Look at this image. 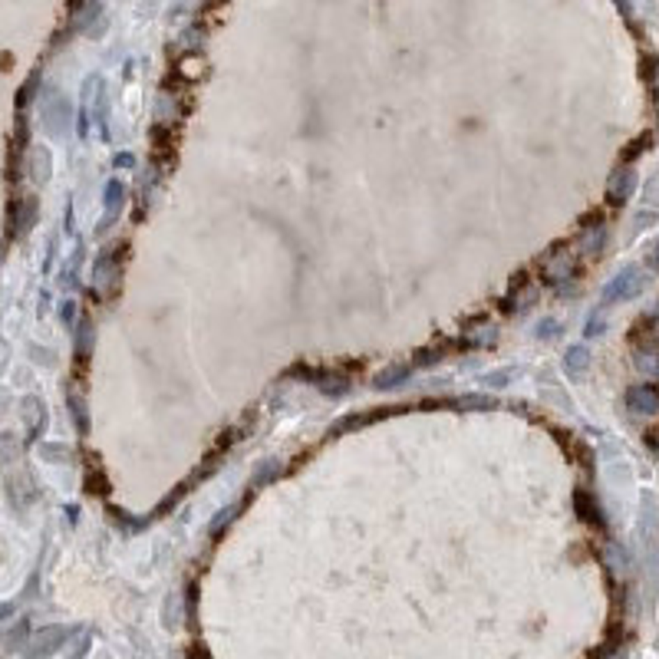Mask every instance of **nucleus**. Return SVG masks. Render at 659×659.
<instances>
[{
	"label": "nucleus",
	"mask_w": 659,
	"mask_h": 659,
	"mask_svg": "<svg viewBox=\"0 0 659 659\" xmlns=\"http://www.w3.org/2000/svg\"><path fill=\"white\" fill-rule=\"evenodd\" d=\"M287 379H300V383L307 386H317L324 396L330 399H340L349 392V386H353V376L347 373V370H330V366H310V363H294L290 370H287Z\"/></svg>",
	"instance_id": "obj_1"
},
{
	"label": "nucleus",
	"mask_w": 659,
	"mask_h": 659,
	"mask_svg": "<svg viewBox=\"0 0 659 659\" xmlns=\"http://www.w3.org/2000/svg\"><path fill=\"white\" fill-rule=\"evenodd\" d=\"M643 287H646V271L636 267V264H626L620 274L603 287V310H607L610 303H617V300H620V303L623 300H636L643 294Z\"/></svg>",
	"instance_id": "obj_2"
},
{
	"label": "nucleus",
	"mask_w": 659,
	"mask_h": 659,
	"mask_svg": "<svg viewBox=\"0 0 659 659\" xmlns=\"http://www.w3.org/2000/svg\"><path fill=\"white\" fill-rule=\"evenodd\" d=\"M571 277H577V257H573V251L557 248L541 261V277H537V284L564 287V280H571Z\"/></svg>",
	"instance_id": "obj_3"
},
{
	"label": "nucleus",
	"mask_w": 659,
	"mask_h": 659,
	"mask_svg": "<svg viewBox=\"0 0 659 659\" xmlns=\"http://www.w3.org/2000/svg\"><path fill=\"white\" fill-rule=\"evenodd\" d=\"M626 409L633 415H659V386L656 383H636L626 389Z\"/></svg>",
	"instance_id": "obj_4"
},
{
	"label": "nucleus",
	"mask_w": 659,
	"mask_h": 659,
	"mask_svg": "<svg viewBox=\"0 0 659 659\" xmlns=\"http://www.w3.org/2000/svg\"><path fill=\"white\" fill-rule=\"evenodd\" d=\"M66 640H70V630H66V626H43V630L33 636V643H30V649L24 653V659H47L50 653H56Z\"/></svg>",
	"instance_id": "obj_5"
},
{
	"label": "nucleus",
	"mask_w": 659,
	"mask_h": 659,
	"mask_svg": "<svg viewBox=\"0 0 659 659\" xmlns=\"http://www.w3.org/2000/svg\"><path fill=\"white\" fill-rule=\"evenodd\" d=\"M636 185H640V178H636V172L630 168V165L617 168V172L610 175V182H607V198H610V205H626V201L633 198Z\"/></svg>",
	"instance_id": "obj_6"
},
{
	"label": "nucleus",
	"mask_w": 659,
	"mask_h": 659,
	"mask_svg": "<svg viewBox=\"0 0 659 659\" xmlns=\"http://www.w3.org/2000/svg\"><path fill=\"white\" fill-rule=\"evenodd\" d=\"M537 294H541V284H537L534 277H521L518 284L511 287V294L505 297V313H521L527 310L531 303L537 300Z\"/></svg>",
	"instance_id": "obj_7"
},
{
	"label": "nucleus",
	"mask_w": 659,
	"mask_h": 659,
	"mask_svg": "<svg viewBox=\"0 0 659 659\" xmlns=\"http://www.w3.org/2000/svg\"><path fill=\"white\" fill-rule=\"evenodd\" d=\"M607 224H603V218L600 214H594L590 221L580 228V237H577V248H580V254H600V251L607 248Z\"/></svg>",
	"instance_id": "obj_8"
},
{
	"label": "nucleus",
	"mask_w": 659,
	"mask_h": 659,
	"mask_svg": "<svg viewBox=\"0 0 659 659\" xmlns=\"http://www.w3.org/2000/svg\"><path fill=\"white\" fill-rule=\"evenodd\" d=\"M37 214H40V201L33 198V195H30V198H20L10 208V235L13 237H24L26 231L33 228Z\"/></svg>",
	"instance_id": "obj_9"
},
{
	"label": "nucleus",
	"mask_w": 659,
	"mask_h": 659,
	"mask_svg": "<svg viewBox=\"0 0 659 659\" xmlns=\"http://www.w3.org/2000/svg\"><path fill=\"white\" fill-rule=\"evenodd\" d=\"M125 185L119 182V178H112L109 185H106V212H102V221H100V231H106V228H112L116 224V218L125 212Z\"/></svg>",
	"instance_id": "obj_10"
},
{
	"label": "nucleus",
	"mask_w": 659,
	"mask_h": 659,
	"mask_svg": "<svg viewBox=\"0 0 659 659\" xmlns=\"http://www.w3.org/2000/svg\"><path fill=\"white\" fill-rule=\"evenodd\" d=\"M498 343V326L495 324H475L468 330H461L459 347L461 349H488Z\"/></svg>",
	"instance_id": "obj_11"
},
{
	"label": "nucleus",
	"mask_w": 659,
	"mask_h": 659,
	"mask_svg": "<svg viewBox=\"0 0 659 659\" xmlns=\"http://www.w3.org/2000/svg\"><path fill=\"white\" fill-rule=\"evenodd\" d=\"M116 277H119V254L102 251L100 257H96V264H93V284L100 287V290H112Z\"/></svg>",
	"instance_id": "obj_12"
},
{
	"label": "nucleus",
	"mask_w": 659,
	"mask_h": 659,
	"mask_svg": "<svg viewBox=\"0 0 659 659\" xmlns=\"http://www.w3.org/2000/svg\"><path fill=\"white\" fill-rule=\"evenodd\" d=\"M412 373H415V370H412L409 360H406V363H392V366H386L383 373H376L373 386H376V389H396V386L409 383Z\"/></svg>",
	"instance_id": "obj_13"
},
{
	"label": "nucleus",
	"mask_w": 659,
	"mask_h": 659,
	"mask_svg": "<svg viewBox=\"0 0 659 659\" xmlns=\"http://www.w3.org/2000/svg\"><path fill=\"white\" fill-rule=\"evenodd\" d=\"M573 505H577V511H580V518H584L587 524H597V527H607V521H603V511H600V505L594 501V498L587 495V491H577L573 495Z\"/></svg>",
	"instance_id": "obj_14"
},
{
	"label": "nucleus",
	"mask_w": 659,
	"mask_h": 659,
	"mask_svg": "<svg viewBox=\"0 0 659 659\" xmlns=\"http://www.w3.org/2000/svg\"><path fill=\"white\" fill-rule=\"evenodd\" d=\"M448 356V343H436V347H429V349H422V353H415L412 356V370L419 373V370H429V366H436V363H442Z\"/></svg>",
	"instance_id": "obj_15"
},
{
	"label": "nucleus",
	"mask_w": 659,
	"mask_h": 659,
	"mask_svg": "<svg viewBox=\"0 0 659 659\" xmlns=\"http://www.w3.org/2000/svg\"><path fill=\"white\" fill-rule=\"evenodd\" d=\"M587 366H590V349L587 347H571L567 349V356H564V373L580 376V373H587Z\"/></svg>",
	"instance_id": "obj_16"
},
{
	"label": "nucleus",
	"mask_w": 659,
	"mask_h": 659,
	"mask_svg": "<svg viewBox=\"0 0 659 659\" xmlns=\"http://www.w3.org/2000/svg\"><path fill=\"white\" fill-rule=\"evenodd\" d=\"M636 370L646 376V379H656L659 376V349H636Z\"/></svg>",
	"instance_id": "obj_17"
},
{
	"label": "nucleus",
	"mask_w": 659,
	"mask_h": 659,
	"mask_svg": "<svg viewBox=\"0 0 659 659\" xmlns=\"http://www.w3.org/2000/svg\"><path fill=\"white\" fill-rule=\"evenodd\" d=\"M79 267H83V244H79V248L73 251V257H70V264L63 267L60 284H63V287H66V284H70V287H76V284H79Z\"/></svg>",
	"instance_id": "obj_18"
},
{
	"label": "nucleus",
	"mask_w": 659,
	"mask_h": 659,
	"mask_svg": "<svg viewBox=\"0 0 659 659\" xmlns=\"http://www.w3.org/2000/svg\"><path fill=\"white\" fill-rule=\"evenodd\" d=\"M89 349H93V330H89V320H79V326H76V356L86 360Z\"/></svg>",
	"instance_id": "obj_19"
},
{
	"label": "nucleus",
	"mask_w": 659,
	"mask_h": 659,
	"mask_svg": "<svg viewBox=\"0 0 659 659\" xmlns=\"http://www.w3.org/2000/svg\"><path fill=\"white\" fill-rule=\"evenodd\" d=\"M455 406H461V409H491L495 399L491 396H461V399H455Z\"/></svg>",
	"instance_id": "obj_20"
},
{
	"label": "nucleus",
	"mask_w": 659,
	"mask_h": 659,
	"mask_svg": "<svg viewBox=\"0 0 659 659\" xmlns=\"http://www.w3.org/2000/svg\"><path fill=\"white\" fill-rule=\"evenodd\" d=\"M70 409H73V419L76 425H79V432H86V402H83V396H70Z\"/></svg>",
	"instance_id": "obj_21"
},
{
	"label": "nucleus",
	"mask_w": 659,
	"mask_h": 659,
	"mask_svg": "<svg viewBox=\"0 0 659 659\" xmlns=\"http://www.w3.org/2000/svg\"><path fill=\"white\" fill-rule=\"evenodd\" d=\"M33 178H37L40 185H47V178H50V152L47 149L37 152V172H33Z\"/></svg>",
	"instance_id": "obj_22"
},
{
	"label": "nucleus",
	"mask_w": 659,
	"mask_h": 659,
	"mask_svg": "<svg viewBox=\"0 0 659 659\" xmlns=\"http://www.w3.org/2000/svg\"><path fill=\"white\" fill-rule=\"evenodd\" d=\"M587 336H603L607 333V320H603V307H600L597 313H590V320H587Z\"/></svg>",
	"instance_id": "obj_23"
},
{
	"label": "nucleus",
	"mask_w": 659,
	"mask_h": 659,
	"mask_svg": "<svg viewBox=\"0 0 659 659\" xmlns=\"http://www.w3.org/2000/svg\"><path fill=\"white\" fill-rule=\"evenodd\" d=\"M643 195H646V205L656 212L659 208V172L653 175V178H646V188H643Z\"/></svg>",
	"instance_id": "obj_24"
},
{
	"label": "nucleus",
	"mask_w": 659,
	"mask_h": 659,
	"mask_svg": "<svg viewBox=\"0 0 659 659\" xmlns=\"http://www.w3.org/2000/svg\"><path fill=\"white\" fill-rule=\"evenodd\" d=\"M40 455L50 461H66L70 459V448L66 445H40Z\"/></svg>",
	"instance_id": "obj_25"
},
{
	"label": "nucleus",
	"mask_w": 659,
	"mask_h": 659,
	"mask_svg": "<svg viewBox=\"0 0 659 659\" xmlns=\"http://www.w3.org/2000/svg\"><path fill=\"white\" fill-rule=\"evenodd\" d=\"M24 636H26V620H20V626H17V633H10V636H7V646H20V643H24Z\"/></svg>",
	"instance_id": "obj_26"
},
{
	"label": "nucleus",
	"mask_w": 659,
	"mask_h": 659,
	"mask_svg": "<svg viewBox=\"0 0 659 659\" xmlns=\"http://www.w3.org/2000/svg\"><path fill=\"white\" fill-rule=\"evenodd\" d=\"M537 336H544V340L557 336V320H544V324L537 326Z\"/></svg>",
	"instance_id": "obj_27"
},
{
	"label": "nucleus",
	"mask_w": 659,
	"mask_h": 659,
	"mask_svg": "<svg viewBox=\"0 0 659 659\" xmlns=\"http://www.w3.org/2000/svg\"><path fill=\"white\" fill-rule=\"evenodd\" d=\"M60 317H63V324H66V326L73 324V317H76V303H73V300H66V303L60 307Z\"/></svg>",
	"instance_id": "obj_28"
},
{
	"label": "nucleus",
	"mask_w": 659,
	"mask_h": 659,
	"mask_svg": "<svg viewBox=\"0 0 659 659\" xmlns=\"http://www.w3.org/2000/svg\"><path fill=\"white\" fill-rule=\"evenodd\" d=\"M646 271H653V274H659V244L646 254Z\"/></svg>",
	"instance_id": "obj_29"
},
{
	"label": "nucleus",
	"mask_w": 659,
	"mask_h": 659,
	"mask_svg": "<svg viewBox=\"0 0 659 659\" xmlns=\"http://www.w3.org/2000/svg\"><path fill=\"white\" fill-rule=\"evenodd\" d=\"M119 165H122V168H132V165H136V159H132L129 152H122V155H116V168H119Z\"/></svg>",
	"instance_id": "obj_30"
}]
</instances>
